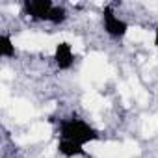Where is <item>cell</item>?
<instances>
[{
	"instance_id": "obj_7",
	"label": "cell",
	"mask_w": 158,
	"mask_h": 158,
	"mask_svg": "<svg viewBox=\"0 0 158 158\" xmlns=\"http://www.w3.org/2000/svg\"><path fill=\"white\" fill-rule=\"evenodd\" d=\"M154 45L158 47V30H156V37H154Z\"/></svg>"
},
{
	"instance_id": "obj_6",
	"label": "cell",
	"mask_w": 158,
	"mask_h": 158,
	"mask_svg": "<svg viewBox=\"0 0 158 158\" xmlns=\"http://www.w3.org/2000/svg\"><path fill=\"white\" fill-rule=\"evenodd\" d=\"M15 54V45L11 41V37L8 34L0 35V56L2 58H11Z\"/></svg>"
},
{
	"instance_id": "obj_3",
	"label": "cell",
	"mask_w": 158,
	"mask_h": 158,
	"mask_svg": "<svg viewBox=\"0 0 158 158\" xmlns=\"http://www.w3.org/2000/svg\"><path fill=\"white\" fill-rule=\"evenodd\" d=\"M102 21H104V30H106V34L112 35V37H115V39L123 37V35L127 34V30H128V24H127L125 21H121L119 17H115V13H114L110 8L104 10Z\"/></svg>"
},
{
	"instance_id": "obj_2",
	"label": "cell",
	"mask_w": 158,
	"mask_h": 158,
	"mask_svg": "<svg viewBox=\"0 0 158 158\" xmlns=\"http://www.w3.org/2000/svg\"><path fill=\"white\" fill-rule=\"evenodd\" d=\"M54 6H56V4L50 2V0H26V2L23 4V10H24V13H26L30 19L50 23Z\"/></svg>"
},
{
	"instance_id": "obj_4",
	"label": "cell",
	"mask_w": 158,
	"mask_h": 158,
	"mask_svg": "<svg viewBox=\"0 0 158 158\" xmlns=\"http://www.w3.org/2000/svg\"><path fill=\"white\" fill-rule=\"evenodd\" d=\"M54 60H56V65L60 69H69L73 65V61H74V54H73L71 45L69 43H58Z\"/></svg>"
},
{
	"instance_id": "obj_1",
	"label": "cell",
	"mask_w": 158,
	"mask_h": 158,
	"mask_svg": "<svg viewBox=\"0 0 158 158\" xmlns=\"http://www.w3.org/2000/svg\"><path fill=\"white\" fill-rule=\"evenodd\" d=\"M97 138H99L97 130L84 119L71 117L60 121V139H69L84 147L88 141H93Z\"/></svg>"
},
{
	"instance_id": "obj_5",
	"label": "cell",
	"mask_w": 158,
	"mask_h": 158,
	"mask_svg": "<svg viewBox=\"0 0 158 158\" xmlns=\"http://www.w3.org/2000/svg\"><path fill=\"white\" fill-rule=\"evenodd\" d=\"M58 151L65 158H74V156L84 154V147L82 145H78L74 141H69V139H60L58 141Z\"/></svg>"
}]
</instances>
